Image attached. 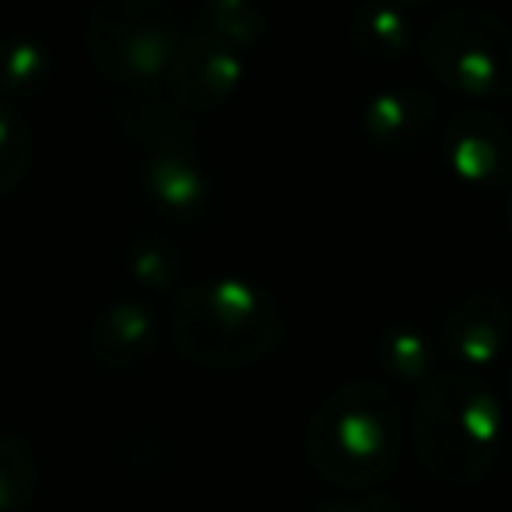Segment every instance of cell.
<instances>
[{
	"label": "cell",
	"instance_id": "obj_1",
	"mask_svg": "<svg viewBox=\"0 0 512 512\" xmlns=\"http://www.w3.org/2000/svg\"><path fill=\"white\" fill-rule=\"evenodd\" d=\"M169 337L190 362L239 369L260 362L281 341V309L246 281H207L172 306Z\"/></svg>",
	"mask_w": 512,
	"mask_h": 512
},
{
	"label": "cell",
	"instance_id": "obj_2",
	"mask_svg": "<svg viewBox=\"0 0 512 512\" xmlns=\"http://www.w3.org/2000/svg\"><path fill=\"white\" fill-rule=\"evenodd\" d=\"M397 446V404L376 383H348L330 393L306 439L313 467L344 488L383 481L397 463Z\"/></svg>",
	"mask_w": 512,
	"mask_h": 512
},
{
	"label": "cell",
	"instance_id": "obj_3",
	"mask_svg": "<svg viewBox=\"0 0 512 512\" xmlns=\"http://www.w3.org/2000/svg\"><path fill=\"white\" fill-rule=\"evenodd\" d=\"M414 446L428 474L449 484H470L488 470L495 446V407L474 383L442 379L421 397Z\"/></svg>",
	"mask_w": 512,
	"mask_h": 512
},
{
	"label": "cell",
	"instance_id": "obj_4",
	"mask_svg": "<svg viewBox=\"0 0 512 512\" xmlns=\"http://www.w3.org/2000/svg\"><path fill=\"white\" fill-rule=\"evenodd\" d=\"M92 60L116 85H148L176 53V18L162 0H102L88 22Z\"/></svg>",
	"mask_w": 512,
	"mask_h": 512
},
{
	"label": "cell",
	"instance_id": "obj_5",
	"mask_svg": "<svg viewBox=\"0 0 512 512\" xmlns=\"http://www.w3.org/2000/svg\"><path fill=\"white\" fill-rule=\"evenodd\" d=\"M239 60L221 43H197L176 64V95L186 109H211L232 92Z\"/></svg>",
	"mask_w": 512,
	"mask_h": 512
},
{
	"label": "cell",
	"instance_id": "obj_6",
	"mask_svg": "<svg viewBox=\"0 0 512 512\" xmlns=\"http://www.w3.org/2000/svg\"><path fill=\"white\" fill-rule=\"evenodd\" d=\"M155 344V323L134 302H116L92 330V351L102 365H134Z\"/></svg>",
	"mask_w": 512,
	"mask_h": 512
},
{
	"label": "cell",
	"instance_id": "obj_7",
	"mask_svg": "<svg viewBox=\"0 0 512 512\" xmlns=\"http://www.w3.org/2000/svg\"><path fill=\"white\" fill-rule=\"evenodd\" d=\"M32 169V134L18 109L0 102V197L15 193Z\"/></svg>",
	"mask_w": 512,
	"mask_h": 512
}]
</instances>
